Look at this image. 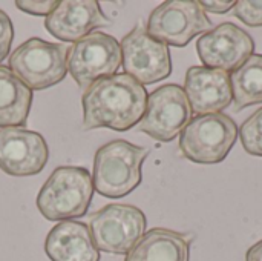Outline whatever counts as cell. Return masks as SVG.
<instances>
[{
	"instance_id": "obj_10",
	"label": "cell",
	"mask_w": 262,
	"mask_h": 261,
	"mask_svg": "<svg viewBox=\"0 0 262 261\" xmlns=\"http://www.w3.org/2000/svg\"><path fill=\"white\" fill-rule=\"evenodd\" d=\"M192 108L184 89L178 85H164L147 97L146 112L137 129L157 142H172L192 118Z\"/></svg>"
},
{
	"instance_id": "obj_8",
	"label": "cell",
	"mask_w": 262,
	"mask_h": 261,
	"mask_svg": "<svg viewBox=\"0 0 262 261\" xmlns=\"http://www.w3.org/2000/svg\"><path fill=\"white\" fill-rule=\"evenodd\" d=\"M146 29L155 40L183 48L198 34L212 31V22L195 0H167L150 12Z\"/></svg>"
},
{
	"instance_id": "obj_14",
	"label": "cell",
	"mask_w": 262,
	"mask_h": 261,
	"mask_svg": "<svg viewBox=\"0 0 262 261\" xmlns=\"http://www.w3.org/2000/svg\"><path fill=\"white\" fill-rule=\"evenodd\" d=\"M184 92L192 112L198 115L220 114L233 100L230 74L206 66H192L187 69Z\"/></svg>"
},
{
	"instance_id": "obj_9",
	"label": "cell",
	"mask_w": 262,
	"mask_h": 261,
	"mask_svg": "<svg viewBox=\"0 0 262 261\" xmlns=\"http://www.w3.org/2000/svg\"><path fill=\"white\" fill-rule=\"evenodd\" d=\"M121 63L127 75L141 85L167 78L172 72L169 46L149 35L143 23L127 32L121 43Z\"/></svg>"
},
{
	"instance_id": "obj_3",
	"label": "cell",
	"mask_w": 262,
	"mask_h": 261,
	"mask_svg": "<svg viewBox=\"0 0 262 261\" xmlns=\"http://www.w3.org/2000/svg\"><path fill=\"white\" fill-rule=\"evenodd\" d=\"M147 155V148L126 140L106 143L94 157V189L107 198H120L130 194L141 183V166Z\"/></svg>"
},
{
	"instance_id": "obj_17",
	"label": "cell",
	"mask_w": 262,
	"mask_h": 261,
	"mask_svg": "<svg viewBox=\"0 0 262 261\" xmlns=\"http://www.w3.org/2000/svg\"><path fill=\"white\" fill-rule=\"evenodd\" d=\"M31 105L32 91L8 66L0 65V129L26 125Z\"/></svg>"
},
{
	"instance_id": "obj_1",
	"label": "cell",
	"mask_w": 262,
	"mask_h": 261,
	"mask_svg": "<svg viewBox=\"0 0 262 261\" xmlns=\"http://www.w3.org/2000/svg\"><path fill=\"white\" fill-rule=\"evenodd\" d=\"M83 128L86 131L107 128L124 132L141 122L147 92L127 74H115L89 86L83 97Z\"/></svg>"
},
{
	"instance_id": "obj_24",
	"label": "cell",
	"mask_w": 262,
	"mask_h": 261,
	"mask_svg": "<svg viewBox=\"0 0 262 261\" xmlns=\"http://www.w3.org/2000/svg\"><path fill=\"white\" fill-rule=\"evenodd\" d=\"M246 261H262V240L247 251Z\"/></svg>"
},
{
	"instance_id": "obj_22",
	"label": "cell",
	"mask_w": 262,
	"mask_h": 261,
	"mask_svg": "<svg viewBox=\"0 0 262 261\" xmlns=\"http://www.w3.org/2000/svg\"><path fill=\"white\" fill-rule=\"evenodd\" d=\"M58 0H45V2H40V0H17L15 2V6L23 11V12H28L31 15H49L57 6H58Z\"/></svg>"
},
{
	"instance_id": "obj_19",
	"label": "cell",
	"mask_w": 262,
	"mask_h": 261,
	"mask_svg": "<svg viewBox=\"0 0 262 261\" xmlns=\"http://www.w3.org/2000/svg\"><path fill=\"white\" fill-rule=\"evenodd\" d=\"M239 138L246 152L255 157H262V108L243 123Z\"/></svg>"
},
{
	"instance_id": "obj_20",
	"label": "cell",
	"mask_w": 262,
	"mask_h": 261,
	"mask_svg": "<svg viewBox=\"0 0 262 261\" xmlns=\"http://www.w3.org/2000/svg\"><path fill=\"white\" fill-rule=\"evenodd\" d=\"M235 15L249 26H262V0H241L233 6Z\"/></svg>"
},
{
	"instance_id": "obj_18",
	"label": "cell",
	"mask_w": 262,
	"mask_h": 261,
	"mask_svg": "<svg viewBox=\"0 0 262 261\" xmlns=\"http://www.w3.org/2000/svg\"><path fill=\"white\" fill-rule=\"evenodd\" d=\"M232 95L236 109L262 103V54H252L230 74Z\"/></svg>"
},
{
	"instance_id": "obj_12",
	"label": "cell",
	"mask_w": 262,
	"mask_h": 261,
	"mask_svg": "<svg viewBox=\"0 0 262 261\" xmlns=\"http://www.w3.org/2000/svg\"><path fill=\"white\" fill-rule=\"evenodd\" d=\"M255 49L253 38L235 23H223L203 34L196 43L198 55L206 68L224 72L239 68Z\"/></svg>"
},
{
	"instance_id": "obj_15",
	"label": "cell",
	"mask_w": 262,
	"mask_h": 261,
	"mask_svg": "<svg viewBox=\"0 0 262 261\" xmlns=\"http://www.w3.org/2000/svg\"><path fill=\"white\" fill-rule=\"evenodd\" d=\"M45 252L51 261H100L89 228L74 220L60 222L49 231Z\"/></svg>"
},
{
	"instance_id": "obj_23",
	"label": "cell",
	"mask_w": 262,
	"mask_h": 261,
	"mask_svg": "<svg viewBox=\"0 0 262 261\" xmlns=\"http://www.w3.org/2000/svg\"><path fill=\"white\" fill-rule=\"evenodd\" d=\"M198 3L203 8V11H209V12H215V14H224V12L230 11L236 5V2H232V0H223V2L203 0V2H198Z\"/></svg>"
},
{
	"instance_id": "obj_21",
	"label": "cell",
	"mask_w": 262,
	"mask_h": 261,
	"mask_svg": "<svg viewBox=\"0 0 262 261\" xmlns=\"http://www.w3.org/2000/svg\"><path fill=\"white\" fill-rule=\"evenodd\" d=\"M14 40V26L9 15L0 9V63L8 57Z\"/></svg>"
},
{
	"instance_id": "obj_5",
	"label": "cell",
	"mask_w": 262,
	"mask_h": 261,
	"mask_svg": "<svg viewBox=\"0 0 262 261\" xmlns=\"http://www.w3.org/2000/svg\"><path fill=\"white\" fill-rule=\"evenodd\" d=\"M66 58L64 45L32 37L9 55V68L31 91H43L64 80L68 74Z\"/></svg>"
},
{
	"instance_id": "obj_16",
	"label": "cell",
	"mask_w": 262,
	"mask_h": 261,
	"mask_svg": "<svg viewBox=\"0 0 262 261\" xmlns=\"http://www.w3.org/2000/svg\"><path fill=\"white\" fill-rule=\"evenodd\" d=\"M189 235L164 228H154L137 242L126 254L124 261H189Z\"/></svg>"
},
{
	"instance_id": "obj_6",
	"label": "cell",
	"mask_w": 262,
	"mask_h": 261,
	"mask_svg": "<svg viewBox=\"0 0 262 261\" xmlns=\"http://www.w3.org/2000/svg\"><path fill=\"white\" fill-rule=\"evenodd\" d=\"M88 228L98 251L123 255L144 235L146 215L132 205L111 203L91 214Z\"/></svg>"
},
{
	"instance_id": "obj_7",
	"label": "cell",
	"mask_w": 262,
	"mask_h": 261,
	"mask_svg": "<svg viewBox=\"0 0 262 261\" xmlns=\"http://www.w3.org/2000/svg\"><path fill=\"white\" fill-rule=\"evenodd\" d=\"M68 71L74 82L88 89L95 82L112 77L121 65V46L106 32H91L68 49Z\"/></svg>"
},
{
	"instance_id": "obj_13",
	"label": "cell",
	"mask_w": 262,
	"mask_h": 261,
	"mask_svg": "<svg viewBox=\"0 0 262 261\" xmlns=\"http://www.w3.org/2000/svg\"><path fill=\"white\" fill-rule=\"evenodd\" d=\"M109 23L97 0H61L45 18V28L61 42H78L92 29Z\"/></svg>"
},
{
	"instance_id": "obj_2",
	"label": "cell",
	"mask_w": 262,
	"mask_h": 261,
	"mask_svg": "<svg viewBox=\"0 0 262 261\" xmlns=\"http://www.w3.org/2000/svg\"><path fill=\"white\" fill-rule=\"evenodd\" d=\"M94 195L89 171L81 166H58L41 186L35 205L49 222L83 217Z\"/></svg>"
},
{
	"instance_id": "obj_4",
	"label": "cell",
	"mask_w": 262,
	"mask_h": 261,
	"mask_svg": "<svg viewBox=\"0 0 262 261\" xmlns=\"http://www.w3.org/2000/svg\"><path fill=\"white\" fill-rule=\"evenodd\" d=\"M238 134L236 123L226 114L196 115L181 131L180 149L193 163H221L236 143Z\"/></svg>"
},
{
	"instance_id": "obj_11",
	"label": "cell",
	"mask_w": 262,
	"mask_h": 261,
	"mask_svg": "<svg viewBox=\"0 0 262 261\" xmlns=\"http://www.w3.org/2000/svg\"><path fill=\"white\" fill-rule=\"evenodd\" d=\"M49 160L45 138L26 128L0 129V169L12 177L40 174Z\"/></svg>"
}]
</instances>
